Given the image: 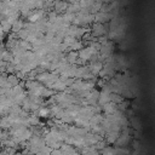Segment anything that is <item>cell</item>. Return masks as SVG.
I'll use <instances>...</instances> for the list:
<instances>
[{
  "label": "cell",
  "mask_w": 155,
  "mask_h": 155,
  "mask_svg": "<svg viewBox=\"0 0 155 155\" xmlns=\"http://www.w3.org/2000/svg\"><path fill=\"white\" fill-rule=\"evenodd\" d=\"M111 18H113V15L108 13V12H97L96 15H93V22L94 23L104 24V23L109 22Z\"/></svg>",
  "instance_id": "cell-3"
},
{
  "label": "cell",
  "mask_w": 155,
  "mask_h": 155,
  "mask_svg": "<svg viewBox=\"0 0 155 155\" xmlns=\"http://www.w3.org/2000/svg\"><path fill=\"white\" fill-rule=\"evenodd\" d=\"M1 47H4V46H2V44H1V42H0V48H1Z\"/></svg>",
  "instance_id": "cell-25"
},
{
  "label": "cell",
  "mask_w": 155,
  "mask_h": 155,
  "mask_svg": "<svg viewBox=\"0 0 155 155\" xmlns=\"http://www.w3.org/2000/svg\"><path fill=\"white\" fill-rule=\"evenodd\" d=\"M82 47H84V42H82V41H80V40H76V41H75V42L69 47V51L78 52V51H80Z\"/></svg>",
  "instance_id": "cell-19"
},
{
  "label": "cell",
  "mask_w": 155,
  "mask_h": 155,
  "mask_svg": "<svg viewBox=\"0 0 155 155\" xmlns=\"http://www.w3.org/2000/svg\"><path fill=\"white\" fill-rule=\"evenodd\" d=\"M27 122L29 125V127H35V126H39L40 125V117L35 114H29L27 116Z\"/></svg>",
  "instance_id": "cell-11"
},
{
  "label": "cell",
  "mask_w": 155,
  "mask_h": 155,
  "mask_svg": "<svg viewBox=\"0 0 155 155\" xmlns=\"http://www.w3.org/2000/svg\"><path fill=\"white\" fill-rule=\"evenodd\" d=\"M91 35L92 38H99V36H104L107 34V29L104 24L101 23H93V25L91 27Z\"/></svg>",
  "instance_id": "cell-2"
},
{
  "label": "cell",
  "mask_w": 155,
  "mask_h": 155,
  "mask_svg": "<svg viewBox=\"0 0 155 155\" xmlns=\"http://www.w3.org/2000/svg\"><path fill=\"white\" fill-rule=\"evenodd\" d=\"M46 17V12L44 10H34L31 11V13L28 16V22L29 23H35L42 18Z\"/></svg>",
  "instance_id": "cell-4"
},
{
  "label": "cell",
  "mask_w": 155,
  "mask_h": 155,
  "mask_svg": "<svg viewBox=\"0 0 155 155\" xmlns=\"http://www.w3.org/2000/svg\"><path fill=\"white\" fill-rule=\"evenodd\" d=\"M80 155H99V151L94 149L93 145H86L82 149H80Z\"/></svg>",
  "instance_id": "cell-8"
},
{
  "label": "cell",
  "mask_w": 155,
  "mask_h": 155,
  "mask_svg": "<svg viewBox=\"0 0 155 155\" xmlns=\"http://www.w3.org/2000/svg\"><path fill=\"white\" fill-rule=\"evenodd\" d=\"M121 132H114V131H110V132H105V138H103L105 140V143L108 144H114L116 142V139L119 138Z\"/></svg>",
  "instance_id": "cell-7"
},
{
  "label": "cell",
  "mask_w": 155,
  "mask_h": 155,
  "mask_svg": "<svg viewBox=\"0 0 155 155\" xmlns=\"http://www.w3.org/2000/svg\"><path fill=\"white\" fill-rule=\"evenodd\" d=\"M109 98H110V102H113L114 104H120L121 102H124V97L121 94H117V93H110L109 94Z\"/></svg>",
  "instance_id": "cell-15"
},
{
  "label": "cell",
  "mask_w": 155,
  "mask_h": 155,
  "mask_svg": "<svg viewBox=\"0 0 155 155\" xmlns=\"http://www.w3.org/2000/svg\"><path fill=\"white\" fill-rule=\"evenodd\" d=\"M58 79H59V76H58L57 74L52 73V71H42V73H39V74L36 75V78H35V80H36L38 82L42 84V85H44L45 87H47V88H51V86H52L56 81H58Z\"/></svg>",
  "instance_id": "cell-1"
},
{
  "label": "cell",
  "mask_w": 155,
  "mask_h": 155,
  "mask_svg": "<svg viewBox=\"0 0 155 155\" xmlns=\"http://www.w3.org/2000/svg\"><path fill=\"white\" fill-rule=\"evenodd\" d=\"M0 27H1V29H2V31H4L5 34H7V33L11 31V24H10L5 18L0 19Z\"/></svg>",
  "instance_id": "cell-17"
},
{
  "label": "cell",
  "mask_w": 155,
  "mask_h": 155,
  "mask_svg": "<svg viewBox=\"0 0 155 155\" xmlns=\"http://www.w3.org/2000/svg\"><path fill=\"white\" fill-rule=\"evenodd\" d=\"M104 116H102V114H94L91 116V119L88 120V124L90 126H94V125H101L102 121H103Z\"/></svg>",
  "instance_id": "cell-14"
},
{
  "label": "cell",
  "mask_w": 155,
  "mask_h": 155,
  "mask_svg": "<svg viewBox=\"0 0 155 155\" xmlns=\"http://www.w3.org/2000/svg\"><path fill=\"white\" fill-rule=\"evenodd\" d=\"M103 155H116V151H115V148L114 147H105L103 150H102Z\"/></svg>",
  "instance_id": "cell-21"
},
{
  "label": "cell",
  "mask_w": 155,
  "mask_h": 155,
  "mask_svg": "<svg viewBox=\"0 0 155 155\" xmlns=\"http://www.w3.org/2000/svg\"><path fill=\"white\" fill-rule=\"evenodd\" d=\"M13 155H22V154H21L19 151H17V153H16V154H13Z\"/></svg>",
  "instance_id": "cell-24"
},
{
  "label": "cell",
  "mask_w": 155,
  "mask_h": 155,
  "mask_svg": "<svg viewBox=\"0 0 155 155\" xmlns=\"http://www.w3.org/2000/svg\"><path fill=\"white\" fill-rule=\"evenodd\" d=\"M0 151H1V149H0Z\"/></svg>",
  "instance_id": "cell-26"
},
{
  "label": "cell",
  "mask_w": 155,
  "mask_h": 155,
  "mask_svg": "<svg viewBox=\"0 0 155 155\" xmlns=\"http://www.w3.org/2000/svg\"><path fill=\"white\" fill-rule=\"evenodd\" d=\"M7 84H10L11 87H13V86H16V85L19 84V79L15 74H8L7 75Z\"/></svg>",
  "instance_id": "cell-18"
},
{
  "label": "cell",
  "mask_w": 155,
  "mask_h": 155,
  "mask_svg": "<svg viewBox=\"0 0 155 155\" xmlns=\"http://www.w3.org/2000/svg\"><path fill=\"white\" fill-rule=\"evenodd\" d=\"M101 109H102L107 115H111V114H114V113L117 110V107H116V104H114L113 102H109V103L104 104Z\"/></svg>",
  "instance_id": "cell-10"
},
{
  "label": "cell",
  "mask_w": 155,
  "mask_h": 155,
  "mask_svg": "<svg viewBox=\"0 0 155 155\" xmlns=\"http://www.w3.org/2000/svg\"><path fill=\"white\" fill-rule=\"evenodd\" d=\"M24 28V21L23 19H21V18H18V19H16L13 23H12V25H11V31L13 33V34H17L19 30H22Z\"/></svg>",
  "instance_id": "cell-9"
},
{
  "label": "cell",
  "mask_w": 155,
  "mask_h": 155,
  "mask_svg": "<svg viewBox=\"0 0 155 155\" xmlns=\"http://www.w3.org/2000/svg\"><path fill=\"white\" fill-rule=\"evenodd\" d=\"M88 69H90V73L93 74L94 76L98 75L101 73V70L103 69V63L101 61H97V62H93V63H90L88 65Z\"/></svg>",
  "instance_id": "cell-6"
},
{
  "label": "cell",
  "mask_w": 155,
  "mask_h": 155,
  "mask_svg": "<svg viewBox=\"0 0 155 155\" xmlns=\"http://www.w3.org/2000/svg\"><path fill=\"white\" fill-rule=\"evenodd\" d=\"M33 114L38 115L39 117H48V116H50V110H48V108H46V107H41L36 113H33Z\"/></svg>",
  "instance_id": "cell-16"
},
{
  "label": "cell",
  "mask_w": 155,
  "mask_h": 155,
  "mask_svg": "<svg viewBox=\"0 0 155 155\" xmlns=\"http://www.w3.org/2000/svg\"><path fill=\"white\" fill-rule=\"evenodd\" d=\"M51 90H53L54 92H57V93H59V92H64L65 90H67V86L58 79V81H56L52 86H51Z\"/></svg>",
  "instance_id": "cell-13"
},
{
  "label": "cell",
  "mask_w": 155,
  "mask_h": 155,
  "mask_svg": "<svg viewBox=\"0 0 155 155\" xmlns=\"http://www.w3.org/2000/svg\"><path fill=\"white\" fill-rule=\"evenodd\" d=\"M5 36H6V34L2 31V29H1V27H0V42H1V41L5 39Z\"/></svg>",
  "instance_id": "cell-23"
},
{
  "label": "cell",
  "mask_w": 155,
  "mask_h": 155,
  "mask_svg": "<svg viewBox=\"0 0 155 155\" xmlns=\"http://www.w3.org/2000/svg\"><path fill=\"white\" fill-rule=\"evenodd\" d=\"M67 7H68V2H65V1H57V2L53 4V11H54L57 15H63V13H65Z\"/></svg>",
  "instance_id": "cell-5"
},
{
  "label": "cell",
  "mask_w": 155,
  "mask_h": 155,
  "mask_svg": "<svg viewBox=\"0 0 155 155\" xmlns=\"http://www.w3.org/2000/svg\"><path fill=\"white\" fill-rule=\"evenodd\" d=\"M18 44L19 46L24 50V51H31V45L28 42V41H23V40H18Z\"/></svg>",
  "instance_id": "cell-22"
},
{
  "label": "cell",
  "mask_w": 155,
  "mask_h": 155,
  "mask_svg": "<svg viewBox=\"0 0 155 155\" xmlns=\"http://www.w3.org/2000/svg\"><path fill=\"white\" fill-rule=\"evenodd\" d=\"M65 59H67V63L68 64H71V65H76L78 63V52H74V51H69L65 56Z\"/></svg>",
  "instance_id": "cell-12"
},
{
  "label": "cell",
  "mask_w": 155,
  "mask_h": 155,
  "mask_svg": "<svg viewBox=\"0 0 155 155\" xmlns=\"http://www.w3.org/2000/svg\"><path fill=\"white\" fill-rule=\"evenodd\" d=\"M28 35H29V31H28L27 29H24V28H23L22 30H19V31L16 34L17 39H19V40H23V41H25V40H27Z\"/></svg>",
  "instance_id": "cell-20"
}]
</instances>
